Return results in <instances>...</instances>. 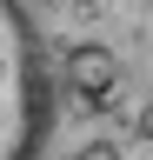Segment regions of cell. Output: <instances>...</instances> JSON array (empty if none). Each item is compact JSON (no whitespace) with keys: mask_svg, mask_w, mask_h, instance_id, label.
<instances>
[{"mask_svg":"<svg viewBox=\"0 0 153 160\" xmlns=\"http://www.w3.org/2000/svg\"><path fill=\"white\" fill-rule=\"evenodd\" d=\"M60 73H67V87L80 93L87 107H107V100L120 93V60H113V47H100V40H73L60 53Z\"/></svg>","mask_w":153,"mask_h":160,"instance_id":"cell-2","label":"cell"},{"mask_svg":"<svg viewBox=\"0 0 153 160\" xmlns=\"http://www.w3.org/2000/svg\"><path fill=\"white\" fill-rule=\"evenodd\" d=\"M87 160H113V147H93V153H87Z\"/></svg>","mask_w":153,"mask_h":160,"instance_id":"cell-3","label":"cell"},{"mask_svg":"<svg viewBox=\"0 0 153 160\" xmlns=\"http://www.w3.org/2000/svg\"><path fill=\"white\" fill-rule=\"evenodd\" d=\"M53 120L47 53L20 0H0V160H33Z\"/></svg>","mask_w":153,"mask_h":160,"instance_id":"cell-1","label":"cell"}]
</instances>
